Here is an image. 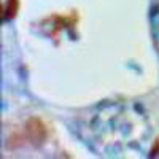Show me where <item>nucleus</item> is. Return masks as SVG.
I'll return each mask as SVG.
<instances>
[{
	"mask_svg": "<svg viewBox=\"0 0 159 159\" xmlns=\"http://www.w3.org/2000/svg\"><path fill=\"white\" fill-rule=\"evenodd\" d=\"M29 132L32 134V137H34L35 140H40V139L45 137V129H43V126L40 124L38 121H30V124H29Z\"/></svg>",
	"mask_w": 159,
	"mask_h": 159,
	"instance_id": "f257e3e1",
	"label": "nucleus"
},
{
	"mask_svg": "<svg viewBox=\"0 0 159 159\" xmlns=\"http://www.w3.org/2000/svg\"><path fill=\"white\" fill-rule=\"evenodd\" d=\"M15 11H16V0H10V3H8V10H7V13H8V18H13L15 16Z\"/></svg>",
	"mask_w": 159,
	"mask_h": 159,
	"instance_id": "f03ea898",
	"label": "nucleus"
}]
</instances>
